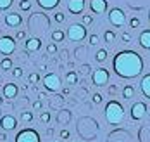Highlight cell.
<instances>
[{
  "label": "cell",
  "instance_id": "cell-11",
  "mask_svg": "<svg viewBox=\"0 0 150 142\" xmlns=\"http://www.w3.org/2000/svg\"><path fill=\"white\" fill-rule=\"evenodd\" d=\"M4 21H5L7 26H11V28H17V26L23 24V16L17 14V12H9V14H5Z\"/></svg>",
  "mask_w": 150,
  "mask_h": 142
},
{
  "label": "cell",
  "instance_id": "cell-40",
  "mask_svg": "<svg viewBox=\"0 0 150 142\" xmlns=\"http://www.w3.org/2000/svg\"><path fill=\"white\" fill-rule=\"evenodd\" d=\"M33 109H42V102L40 101H35L33 102Z\"/></svg>",
  "mask_w": 150,
  "mask_h": 142
},
{
  "label": "cell",
  "instance_id": "cell-48",
  "mask_svg": "<svg viewBox=\"0 0 150 142\" xmlns=\"http://www.w3.org/2000/svg\"><path fill=\"white\" fill-rule=\"evenodd\" d=\"M149 64H150V61H149Z\"/></svg>",
  "mask_w": 150,
  "mask_h": 142
},
{
  "label": "cell",
  "instance_id": "cell-38",
  "mask_svg": "<svg viewBox=\"0 0 150 142\" xmlns=\"http://www.w3.org/2000/svg\"><path fill=\"white\" fill-rule=\"evenodd\" d=\"M60 139H64V141H67V139H69V135H71V133H69V132H67V130H60Z\"/></svg>",
  "mask_w": 150,
  "mask_h": 142
},
{
  "label": "cell",
  "instance_id": "cell-19",
  "mask_svg": "<svg viewBox=\"0 0 150 142\" xmlns=\"http://www.w3.org/2000/svg\"><path fill=\"white\" fill-rule=\"evenodd\" d=\"M121 95H122V99H126V101L133 99V97H135V87H133V85H124L122 90H121Z\"/></svg>",
  "mask_w": 150,
  "mask_h": 142
},
{
  "label": "cell",
  "instance_id": "cell-18",
  "mask_svg": "<svg viewBox=\"0 0 150 142\" xmlns=\"http://www.w3.org/2000/svg\"><path fill=\"white\" fill-rule=\"evenodd\" d=\"M36 2H38V5H40L42 9H45V11H52V9H55L60 4V0H36Z\"/></svg>",
  "mask_w": 150,
  "mask_h": 142
},
{
  "label": "cell",
  "instance_id": "cell-4",
  "mask_svg": "<svg viewBox=\"0 0 150 142\" xmlns=\"http://www.w3.org/2000/svg\"><path fill=\"white\" fill-rule=\"evenodd\" d=\"M14 142H42V139H40V133L35 128H24V130L17 132Z\"/></svg>",
  "mask_w": 150,
  "mask_h": 142
},
{
  "label": "cell",
  "instance_id": "cell-44",
  "mask_svg": "<svg viewBox=\"0 0 150 142\" xmlns=\"http://www.w3.org/2000/svg\"><path fill=\"white\" fill-rule=\"evenodd\" d=\"M52 133H54V128H52V126H48V128H47V135H52Z\"/></svg>",
  "mask_w": 150,
  "mask_h": 142
},
{
  "label": "cell",
  "instance_id": "cell-32",
  "mask_svg": "<svg viewBox=\"0 0 150 142\" xmlns=\"http://www.w3.org/2000/svg\"><path fill=\"white\" fill-rule=\"evenodd\" d=\"M54 19H55L57 23H64V21H66V14H64V12H57V14H54Z\"/></svg>",
  "mask_w": 150,
  "mask_h": 142
},
{
  "label": "cell",
  "instance_id": "cell-2",
  "mask_svg": "<svg viewBox=\"0 0 150 142\" xmlns=\"http://www.w3.org/2000/svg\"><path fill=\"white\" fill-rule=\"evenodd\" d=\"M124 114H126L124 113V108H122V104H121L119 101L112 99V101H109L105 104L104 116H105V120H107V123L119 125V123H122V120H124Z\"/></svg>",
  "mask_w": 150,
  "mask_h": 142
},
{
  "label": "cell",
  "instance_id": "cell-43",
  "mask_svg": "<svg viewBox=\"0 0 150 142\" xmlns=\"http://www.w3.org/2000/svg\"><path fill=\"white\" fill-rule=\"evenodd\" d=\"M88 69H90V68H88V66H83V68H81V73H83V75H85V73H88Z\"/></svg>",
  "mask_w": 150,
  "mask_h": 142
},
{
  "label": "cell",
  "instance_id": "cell-36",
  "mask_svg": "<svg viewBox=\"0 0 150 142\" xmlns=\"http://www.w3.org/2000/svg\"><path fill=\"white\" fill-rule=\"evenodd\" d=\"M50 118H52V116H50V113H43V114L40 116L42 123H48V121H50Z\"/></svg>",
  "mask_w": 150,
  "mask_h": 142
},
{
  "label": "cell",
  "instance_id": "cell-17",
  "mask_svg": "<svg viewBox=\"0 0 150 142\" xmlns=\"http://www.w3.org/2000/svg\"><path fill=\"white\" fill-rule=\"evenodd\" d=\"M138 44L140 47L145 49V50H150V30H143L138 36Z\"/></svg>",
  "mask_w": 150,
  "mask_h": 142
},
{
  "label": "cell",
  "instance_id": "cell-26",
  "mask_svg": "<svg viewBox=\"0 0 150 142\" xmlns=\"http://www.w3.org/2000/svg\"><path fill=\"white\" fill-rule=\"evenodd\" d=\"M12 4H14V0H0V11H7Z\"/></svg>",
  "mask_w": 150,
  "mask_h": 142
},
{
  "label": "cell",
  "instance_id": "cell-42",
  "mask_svg": "<svg viewBox=\"0 0 150 142\" xmlns=\"http://www.w3.org/2000/svg\"><path fill=\"white\" fill-rule=\"evenodd\" d=\"M0 141H7V135H5V132H0Z\"/></svg>",
  "mask_w": 150,
  "mask_h": 142
},
{
  "label": "cell",
  "instance_id": "cell-23",
  "mask_svg": "<svg viewBox=\"0 0 150 142\" xmlns=\"http://www.w3.org/2000/svg\"><path fill=\"white\" fill-rule=\"evenodd\" d=\"M33 118H35V116H33V113H31V111H21V120H23L24 123H31V121H33Z\"/></svg>",
  "mask_w": 150,
  "mask_h": 142
},
{
  "label": "cell",
  "instance_id": "cell-47",
  "mask_svg": "<svg viewBox=\"0 0 150 142\" xmlns=\"http://www.w3.org/2000/svg\"><path fill=\"white\" fill-rule=\"evenodd\" d=\"M149 21H150V11H149Z\"/></svg>",
  "mask_w": 150,
  "mask_h": 142
},
{
  "label": "cell",
  "instance_id": "cell-5",
  "mask_svg": "<svg viewBox=\"0 0 150 142\" xmlns=\"http://www.w3.org/2000/svg\"><path fill=\"white\" fill-rule=\"evenodd\" d=\"M109 78H110V73H109L107 68H97V69L91 73V81H93V85H97V87L107 85V83H109Z\"/></svg>",
  "mask_w": 150,
  "mask_h": 142
},
{
  "label": "cell",
  "instance_id": "cell-28",
  "mask_svg": "<svg viewBox=\"0 0 150 142\" xmlns=\"http://www.w3.org/2000/svg\"><path fill=\"white\" fill-rule=\"evenodd\" d=\"M140 24H142L140 17H131V19H129V28H138Z\"/></svg>",
  "mask_w": 150,
  "mask_h": 142
},
{
  "label": "cell",
  "instance_id": "cell-6",
  "mask_svg": "<svg viewBox=\"0 0 150 142\" xmlns=\"http://www.w3.org/2000/svg\"><path fill=\"white\" fill-rule=\"evenodd\" d=\"M14 50H16V38L9 36V35L0 36V54H4V56H11Z\"/></svg>",
  "mask_w": 150,
  "mask_h": 142
},
{
  "label": "cell",
  "instance_id": "cell-20",
  "mask_svg": "<svg viewBox=\"0 0 150 142\" xmlns=\"http://www.w3.org/2000/svg\"><path fill=\"white\" fill-rule=\"evenodd\" d=\"M64 38H66V33L62 31V30L57 28V30H54V31H52V42H55V44H57V42H62Z\"/></svg>",
  "mask_w": 150,
  "mask_h": 142
},
{
  "label": "cell",
  "instance_id": "cell-12",
  "mask_svg": "<svg viewBox=\"0 0 150 142\" xmlns=\"http://www.w3.org/2000/svg\"><path fill=\"white\" fill-rule=\"evenodd\" d=\"M67 11L71 14H81L85 11V0H67Z\"/></svg>",
  "mask_w": 150,
  "mask_h": 142
},
{
  "label": "cell",
  "instance_id": "cell-33",
  "mask_svg": "<svg viewBox=\"0 0 150 142\" xmlns=\"http://www.w3.org/2000/svg\"><path fill=\"white\" fill-rule=\"evenodd\" d=\"M91 23H93V17L90 14H83V24L86 26V24H91Z\"/></svg>",
  "mask_w": 150,
  "mask_h": 142
},
{
  "label": "cell",
  "instance_id": "cell-14",
  "mask_svg": "<svg viewBox=\"0 0 150 142\" xmlns=\"http://www.w3.org/2000/svg\"><path fill=\"white\" fill-rule=\"evenodd\" d=\"M2 92H4V97L5 99H14L19 94V88H17L16 83H5L4 88H2Z\"/></svg>",
  "mask_w": 150,
  "mask_h": 142
},
{
  "label": "cell",
  "instance_id": "cell-1",
  "mask_svg": "<svg viewBox=\"0 0 150 142\" xmlns=\"http://www.w3.org/2000/svg\"><path fill=\"white\" fill-rule=\"evenodd\" d=\"M114 73L124 80H133L143 73V59L135 50H121L112 59Z\"/></svg>",
  "mask_w": 150,
  "mask_h": 142
},
{
  "label": "cell",
  "instance_id": "cell-8",
  "mask_svg": "<svg viewBox=\"0 0 150 142\" xmlns=\"http://www.w3.org/2000/svg\"><path fill=\"white\" fill-rule=\"evenodd\" d=\"M43 87L48 92H57L60 88V78L55 73H48V75L43 76Z\"/></svg>",
  "mask_w": 150,
  "mask_h": 142
},
{
  "label": "cell",
  "instance_id": "cell-29",
  "mask_svg": "<svg viewBox=\"0 0 150 142\" xmlns=\"http://www.w3.org/2000/svg\"><path fill=\"white\" fill-rule=\"evenodd\" d=\"M47 52H48V54H55V52H57V45H55V42H50V44L47 45Z\"/></svg>",
  "mask_w": 150,
  "mask_h": 142
},
{
  "label": "cell",
  "instance_id": "cell-16",
  "mask_svg": "<svg viewBox=\"0 0 150 142\" xmlns=\"http://www.w3.org/2000/svg\"><path fill=\"white\" fill-rule=\"evenodd\" d=\"M140 90H142L143 97L150 101V73L142 78V81H140Z\"/></svg>",
  "mask_w": 150,
  "mask_h": 142
},
{
  "label": "cell",
  "instance_id": "cell-7",
  "mask_svg": "<svg viewBox=\"0 0 150 142\" xmlns=\"http://www.w3.org/2000/svg\"><path fill=\"white\" fill-rule=\"evenodd\" d=\"M109 23H110L112 26H122V24L126 23V14H124V11L119 9V7L110 9V12H109Z\"/></svg>",
  "mask_w": 150,
  "mask_h": 142
},
{
  "label": "cell",
  "instance_id": "cell-30",
  "mask_svg": "<svg viewBox=\"0 0 150 142\" xmlns=\"http://www.w3.org/2000/svg\"><path fill=\"white\" fill-rule=\"evenodd\" d=\"M12 76L14 78H21L23 76V68H19V66L17 68H12Z\"/></svg>",
  "mask_w": 150,
  "mask_h": 142
},
{
  "label": "cell",
  "instance_id": "cell-31",
  "mask_svg": "<svg viewBox=\"0 0 150 142\" xmlns=\"http://www.w3.org/2000/svg\"><path fill=\"white\" fill-rule=\"evenodd\" d=\"M28 80H30V83H38L40 81V75L38 73H31L30 76H28Z\"/></svg>",
  "mask_w": 150,
  "mask_h": 142
},
{
  "label": "cell",
  "instance_id": "cell-3",
  "mask_svg": "<svg viewBox=\"0 0 150 142\" xmlns=\"http://www.w3.org/2000/svg\"><path fill=\"white\" fill-rule=\"evenodd\" d=\"M67 38L71 42H83L86 38V26L85 24H78V23L71 24L67 28Z\"/></svg>",
  "mask_w": 150,
  "mask_h": 142
},
{
  "label": "cell",
  "instance_id": "cell-25",
  "mask_svg": "<svg viewBox=\"0 0 150 142\" xmlns=\"http://www.w3.org/2000/svg\"><path fill=\"white\" fill-rule=\"evenodd\" d=\"M95 59H97L98 63H104L105 59H107V50H105V49H100V50L95 54Z\"/></svg>",
  "mask_w": 150,
  "mask_h": 142
},
{
  "label": "cell",
  "instance_id": "cell-41",
  "mask_svg": "<svg viewBox=\"0 0 150 142\" xmlns=\"http://www.w3.org/2000/svg\"><path fill=\"white\" fill-rule=\"evenodd\" d=\"M116 92H117V87H114V85H112V87H110V88H109V94H116Z\"/></svg>",
  "mask_w": 150,
  "mask_h": 142
},
{
  "label": "cell",
  "instance_id": "cell-15",
  "mask_svg": "<svg viewBox=\"0 0 150 142\" xmlns=\"http://www.w3.org/2000/svg\"><path fill=\"white\" fill-rule=\"evenodd\" d=\"M24 47H26L28 52H38L42 49V40L40 38H28L24 42Z\"/></svg>",
  "mask_w": 150,
  "mask_h": 142
},
{
  "label": "cell",
  "instance_id": "cell-45",
  "mask_svg": "<svg viewBox=\"0 0 150 142\" xmlns=\"http://www.w3.org/2000/svg\"><path fill=\"white\" fill-rule=\"evenodd\" d=\"M2 104H4V99H2V97H0V106H2Z\"/></svg>",
  "mask_w": 150,
  "mask_h": 142
},
{
  "label": "cell",
  "instance_id": "cell-22",
  "mask_svg": "<svg viewBox=\"0 0 150 142\" xmlns=\"http://www.w3.org/2000/svg\"><path fill=\"white\" fill-rule=\"evenodd\" d=\"M66 83H69V85L78 83V73H76V71H69V73L66 75Z\"/></svg>",
  "mask_w": 150,
  "mask_h": 142
},
{
  "label": "cell",
  "instance_id": "cell-27",
  "mask_svg": "<svg viewBox=\"0 0 150 142\" xmlns=\"http://www.w3.org/2000/svg\"><path fill=\"white\" fill-rule=\"evenodd\" d=\"M19 7H21L23 11H30L31 9V2L30 0H21V2H19Z\"/></svg>",
  "mask_w": 150,
  "mask_h": 142
},
{
  "label": "cell",
  "instance_id": "cell-24",
  "mask_svg": "<svg viewBox=\"0 0 150 142\" xmlns=\"http://www.w3.org/2000/svg\"><path fill=\"white\" fill-rule=\"evenodd\" d=\"M104 40L107 42V44H114V40H116V33L110 31V30H107V31L104 33Z\"/></svg>",
  "mask_w": 150,
  "mask_h": 142
},
{
  "label": "cell",
  "instance_id": "cell-10",
  "mask_svg": "<svg viewBox=\"0 0 150 142\" xmlns=\"http://www.w3.org/2000/svg\"><path fill=\"white\" fill-rule=\"evenodd\" d=\"M0 128L4 132H11V130H16L17 128V120H16L12 114H4L0 118Z\"/></svg>",
  "mask_w": 150,
  "mask_h": 142
},
{
  "label": "cell",
  "instance_id": "cell-46",
  "mask_svg": "<svg viewBox=\"0 0 150 142\" xmlns=\"http://www.w3.org/2000/svg\"><path fill=\"white\" fill-rule=\"evenodd\" d=\"M0 36H4V35H2V28H0Z\"/></svg>",
  "mask_w": 150,
  "mask_h": 142
},
{
  "label": "cell",
  "instance_id": "cell-9",
  "mask_svg": "<svg viewBox=\"0 0 150 142\" xmlns=\"http://www.w3.org/2000/svg\"><path fill=\"white\" fill-rule=\"evenodd\" d=\"M129 111H131V118H133L135 121H140V120H143L145 114H147V104H145V102H135Z\"/></svg>",
  "mask_w": 150,
  "mask_h": 142
},
{
  "label": "cell",
  "instance_id": "cell-39",
  "mask_svg": "<svg viewBox=\"0 0 150 142\" xmlns=\"http://www.w3.org/2000/svg\"><path fill=\"white\" fill-rule=\"evenodd\" d=\"M93 102L95 104H100L102 102V94H93Z\"/></svg>",
  "mask_w": 150,
  "mask_h": 142
},
{
  "label": "cell",
  "instance_id": "cell-13",
  "mask_svg": "<svg viewBox=\"0 0 150 142\" xmlns=\"http://www.w3.org/2000/svg\"><path fill=\"white\" fill-rule=\"evenodd\" d=\"M90 9L95 14H104L107 11V0H90Z\"/></svg>",
  "mask_w": 150,
  "mask_h": 142
},
{
  "label": "cell",
  "instance_id": "cell-37",
  "mask_svg": "<svg viewBox=\"0 0 150 142\" xmlns=\"http://www.w3.org/2000/svg\"><path fill=\"white\" fill-rule=\"evenodd\" d=\"M88 42H90V45H97L98 44V36L97 35H91L90 38H88Z\"/></svg>",
  "mask_w": 150,
  "mask_h": 142
},
{
  "label": "cell",
  "instance_id": "cell-34",
  "mask_svg": "<svg viewBox=\"0 0 150 142\" xmlns=\"http://www.w3.org/2000/svg\"><path fill=\"white\" fill-rule=\"evenodd\" d=\"M121 40H122V42H124V44H129V42H131V35H129V33H122V35H121Z\"/></svg>",
  "mask_w": 150,
  "mask_h": 142
},
{
  "label": "cell",
  "instance_id": "cell-21",
  "mask_svg": "<svg viewBox=\"0 0 150 142\" xmlns=\"http://www.w3.org/2000/svg\"><path fill=\"white\" fill-rule=\"evenodd\" d=\"M0 68L5 69V71H11V69H12V59H11V57H4V59L0 61Z\"/></svg>",
  "mask_w": 150,
  "mask_h": 142
},
{
  "label": "cell",
  "instance_id": "cell-35",
  "mask_svg": "<svg viewBox=\"0 0 150 142\" xmlns=\"http://www.w3.org/2000/svg\"><path fill=\"white\" fill-rule=\"evenodd\" d=\"M24 38H26V31L24 30H19L16 33V40H24Z\"/></svg>",
  "mask_w": 150,
  "mask_h": 142
}]
</instances>
